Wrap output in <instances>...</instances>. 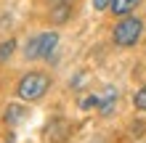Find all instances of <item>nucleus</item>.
I'll return each instance as SVG.
<instances>
[{"mask_svg": "<svg viewBox=\"0 0 146 143\" xmlns=\"http://www.w3.org/2000/svg\"><path fill=\"white\" fill-rule=\"evenodd\" d=\"M50 88V77L45 72H27L16 85V96H19L24 103H32V101H40L48 93Z\"/></svg>", "mask_w": 146, "mask_h": 143, "instance_id": "nucleus-1", "label": "nucleus"}, {"mask_svg": "<svg viewBox=\"0 0 146 143\" xmlns=\"http://www.w3.org/2000/svg\"><path fill=\"white\" fill-rule=\"evenodd\" d=\"M141 35H143V21L138 16H122V19L114 24V29H111V40H114V45H119V48L135 45L141 40Z\"/></svg>", "mask_w": 146, "mask_h": 143, "instance_id": "nucleus-2", "label": "nucleus"}, {"mask_svg": "<svg viewBox=\"0 0 146 143\" xmlns=\"http://www.w3.org/2000/svg\"><path fill=\"white\" fill-rule=\"evenodd\" d=\"M56 45H58V35H56V32H40V35L27 40V45H24V58H27V61L48 58V61H50Z\"/></svg>", "mask_w": 146, "mask_h": 143, "instance_id": "nucleus-3", "label": "nucleus"}, {"mask_svg": "<svg viewBox=\"0 0 146 143\" xmlns=\"http://www.w3.org/2000/svg\"><path fill=\"white\" fill-rule=\"evenodd\" d=\"M72 8H74V3H72V0H56V3L50 5V21H56V24L69 21Z\"/></svg>", "mask_w": 146, "mask_h": 143, "instance_id": "nucleus-4", "label": "nucleus"}, {"mask_svg": "<svg viewBox=\"0 0 146 143\" xmlns=\"http://www.w3.org/2000/svg\"><path fill=\"white\" fill-rule=\"evenodd\" d=\"M141 0H111V5H109V11L114 13V16H130L133 11H135V5H138Z\"/></svg>", "mask_w": 146, "mask_h": 143, "instance_id": "nucleus-5", "label": "nucleus"}, {"mask_svg": "<svg viewBox=\"0 0 146 143\" xmlns=\"http://www.w3.org/2000/svg\"><path fill=\"white\" fill-rule=\"evenodd\" d=\"M114 101H117V90L109 88L104 96H98V111H101V114H109L111 106H114Z\"/></svg>", "mask_w": 146, "mask_h": 143, "instance_id": "nucleus-6", "label": "nucleus"}, {"mask_svg": "<svg viewBox=\"0 0 146 143\" xmlns=\"http://www.w3.org/2000/svg\"><path fill=\"white\" fill-rule=\"evenodd\" d=\"M21 117H24V106H19V103H11V106L5 109V122H8V125L21 122Z\"/></svg>", "mask_w": 146, "mask_h": 143, "instance_id": "nucleus-7", "label": "nucleus"}, {"mask_svg": "<svg viewBox=\"0 0 146 143\" xmlns=\"http://www.w3.org/2000/svg\"><path fill=\"white\" fill-rule=\"evenodd\" d=\"M13 50H16V40H3L0 43V64H5L13 56Z\"/></svg>", "mask_w": 146, "mask_h": 143, "instance_id": "nucleus-8", "label": "nucleus"}, {"mask_svg": "<svg viewBox=\"0 0 146 143\" xmlns=\"http://www.w3.org/2000/svg\"><path fill=\"white\" fill-rule=\"evenodd\" d=\"M133 106L138 109V111H146V85L135 90V96H133Z\"/></svg>", "mask_w": 146, "mask_h": 143, "instance_id": "nucleus-9", "label": "nucleus"}, {"mask_svg": "<svg viewBox=\"0 0 146 143\" xmlns=\"http://www.w3.org/2000/svg\"><path fill=\"white\" fill-rule=\"evenodd\" d=\"M93 3V8H96V11H106V8L111 5V0H90Z\"/></svg>", "mask_w": 146, "mask_h": 143, "instance_id": "nucleus-10", "label": "nucleus"}, {"mask_svg": "<svg viewBox=\"0 0 146 143\" xmlns=\"http://www.w3.org/2000/svg\"><path fill=\"white\" fill-rule=\"evenodd\" d=\"M80 106H82V109H90V106H98V96H88V98H85V101H82Z\"/></svg>", "mask_w": 146, "mask_h": 143, "instance_id": "nucleus-11", "label": "nucleus"}]
</instances>
